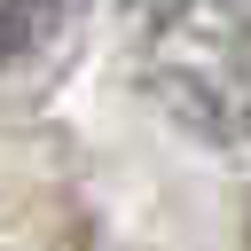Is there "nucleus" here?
Segmentation results:
<instances>
[{
	"label": "nucleus",
	"instance_id": "1",
	"mask_svg": "<svg viewBox=\"0 0 251 251\" xmlns=\"http://www.w3.org/2000/svg\"><path fill=\"white\" fill-rule=\"evenodd\" d=\"M133 63L165 118L251 149V0H133Z\"/></svg>",
	"mask_w": 251,
	"mask_h": 251
},
{
	"label": "nucleus",
	"instance_id": "2",
	"mask_svg": "<svg viewBox=\"0 0 251 251\" xmlns=\"http://www.w3.org/2000/svg\"><path fill=\"white\" fill-rule=\"evenodd\" d=\"M55 16H63V0H0V63H16L24 47H39L55 31Z\"/></svg>",
	"mask_w": 251,
	"mask_h": 251
}]
</instances>
